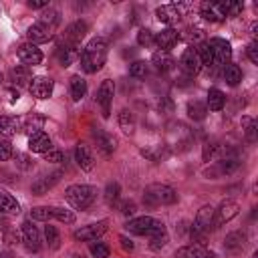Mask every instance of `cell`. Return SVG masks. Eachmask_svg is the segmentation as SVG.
Masks as SVG:
<instances>
[{
	"label": "cell",
	"mask_w": 258,
	"mask_h": 258,
	"mask_svg": "<svg viewBox=\"0 0 258 258\" xmlns=\"http://www.w3.org/2000/svg\"><path fill=\"white\" fill-rule=\"evenodd\" d=\"M0 81H2V75H0Z\"/></svg>",
	"instance_id": "obj_59"
},
{
	"label": "cell",
	"mask_w": 258,
	"mask_h": 258,
	"mask_svg": "<svg viewBox=\"0 0 258 258\" xmlns=\"http://www.w3.org/2000/svg\"><path fill=\"white\" fill-rule=\"evenodd\" d=\"M238 212H240L238 202H234V200H224V202L218 206V210H214V228H218V226L230 222L232 218L238 216Z\"/></svg>",
	"instance_id": "obj_8"
},
{
	"label": "cell",
	"mask_w": 258,
	"mask_h": 258,
	"mask_svg": "<svg viewBox=\"0 0 258 258\" xmlns=\"http://www.w3.org/2000/svg\"><path fill=\"white\" fill-rule=\"evenodd\" d=\"M169 242V236H167V232H159V234H155V236H149V248L151 250H161L165 244Z\"/></svg>",
	"instance_id": "obj_43"
},
{
	"label": "cell",
	"mask_w": 258,
	"mask_h": 258,
	"mask_svg": "<svg viewBox=\"0 0 258 258\" xmlns=\"http://www.w3.org/2000/svg\"><path fill=\"white\" fill-rule=\"evenodd\" d=\"M52 87H54V83H52L50 77H32V81L28 85V91L36 99H48L52 95Z\"/></svg>",
	"instance_id": "obj_10"
},
{
	"label": "cell",
	"mask_w": 258,
	"mask_h": 258,
	"mask_svg": "<svg viewBox=\"0 0 258 258\" xmlns=\"http://www.w3.org/2000/svg\"><path fill=\"white\" fill-rule=\"evenodd\" d=\"M4 240H6L8 244H14V242H18V234H16L14 230H6V234H4Z\"/></svg>",
	"instance_id": "obj_54"
},
{
	"label": "cell",
	"mask_w": 258,
	"mask_h": 258,
	"mask_svg": "<svg viewBox=\"0 0 258 258\" xmlns=\"http://www.w3.org/2000/svg\"><path fill=\"white\" fill-rule=\"evenodd\" d=\"M119 242H121V248H123V250H129V252L133 250V242H131L127 236H119Z\"/></svg>",
	"instance_id": "obj_55"
},
{
	"label": "cell",
	"mask_w": 258,
	"mask_h": 258,
	"mask_svg": "<svg viewBox=\"0 0 258 258\" xmlns=\"http://www.w3.org/2000/svg\"><path fill=\"white\" fill-rule=\"evenodd\" d=\"M22 240H24V244H26V248L30 252H38L40 246H42L40 244V232L30 222H24L22 224Z\"/></svg>",
	"instance_id": "obj_18"
},
{
	"label": "cell",
	"mask_w": 258,
	"mask_h": 258,
	"mask_svg": "<svg viewBox=\"0 0 258 258\" xmlns=\"http://www.w3.org/2000/svg\"><path fill=\"white\" fill-rule=\"evenodd\" d=\"M151 64H153L159 73H167V71L173 69L175 60H173V56H171L169 52H165V50H157V52H153V56H151Z\"/></svg>",
	"instance_id": "obj_25"
},
{
	"label": "cell",
	"mask_w": 258,
	"mask_h": 258,
	"mask_svg": "<svg viewBox=\"0 0 258 258\" xmlns=\"http://www.w3.org/2000/svg\"><path fill=\"white\" fill-rule=\"evenodd\" d=\"M0 212L2 214H18L20 212V204L8 191H0Z\"/></svg>",
	"instance_id": "obj_29"
},
{
	"label": "cell",
	"mask_w": 258,
	"mask_h": 258,
	"mask_svg": "<svg viewBox=\"0 0 258 258\" xmlns=\"http://www.w3.org/2000/svg\"><path fill=\"white\" fill-rule=\"evenodd\" d=\"M119 212H121L123 216H133V214L137 212V206H135V202L125 200V202H121V204H119Z\"/></svg>",
	"instance_id": "obj_47"
},
{
	"label": "cell",
	"mask_w": 258,
	"mask_h": 258,
	"mask_svg": "<svg viewBox=\"0 0 258 258\" xmlns=\"http://www.w3.org/2000/svg\"><path fill=\"white\" fill-rule=\"evenodd\" d=\"M28 6L34 8V10H40V8H46L48 2L46 0H28Z\"/></svg>",
	"instance_id": "obj_53"
},
{
	"label": "cell",
	"mask_w": 258,
	"mask_h": 258,
	"mask_svg": "<svg viewBox=\"0 0 258 258\" xmlns=\"http://www.w3.org/2000/svg\"><path fill=\"white\" fill-rule=\"evenodd\" d=\"M206 113H208V107L202 103V101H189L187 103V115H189V119H194V121H202L204 117H206Z\"/></svg>",
	"instance_id": "obj_35"
},
{
	"label": "cell",
	"mask_w": 258,
	"mask_h": 258,
	"mask_svg": "<svg viewBox=\"0 0 258 258\" xmlns=\"http://www.w3.org/2000/svg\"><path fill=\"white\" fill-rule=\"evenodd\" d=\"M93 139L97 143V149L103 153V155H111L115 145H117V139L113 135H109L107 131L103 129H93Z\"/></svg>",
	"instance_id": "obj_17"
},
{
	"label": "cell",
	"mask_w": 258,
	"mask_h": 258,
	"mask_svg": "<svg viewBox=\"0 0 258 258\" xmlns=\"http://www.w3.org/2000/svg\"><path fill=\"white\" fill-rule=\"evenodd\" d=\"M107 60V40L97 36L89 40V44L81 52V67L85 73H97L103 69Z\"/></svg>",
	"instance_id": "obj_1"
},
{
	"label": "cell",
	"mask_w": 258,
	"mask_h": 258,
	"mask_svg": "<svg viewBox=\"0 0 258 258\" xmlns=\"http://www.w3.org/2000/svg\"><path fill=\"white\" fill-rule=\"evenodd\" d=\"M52 212V218L62 222V224H73L75 222V214L71 210H64V208H50Z\"/></svg>",
	"instance_id": "obj_40"
},
{
	"label": "cell",
	"mask_w": 258,
	"mask_h": 258,
	"mask_svg": "<svg viewBox=\"0 0 258 258\" xmlns=\"http://www.w3.org/2000/svg\"><path fill=\"white\" fill-rule=\"evenodd\" d=\"M14 157L18 159V165H20L22 169H28V167H32V163H30V159H28V155H24V153H16Z\"/></svg>",
	"instance_id": "obj_52"
},
{
	"label": "cell",
	"mask_w": 258,
	"mask_h": 258,
	"mask_svg": "<svg viewBox=\"0 0 258 258\" xmlns=\"http://www.w3.org/2000/svg\"><path fill=\"white\" fill-rule=\"evenodd\" d=\"M143 202L151 208L155 206H169L177 202V191L167 183H151L143 191Z\"/></svg>",
	"instance_id": "obj_2"
},
{
	"label": "cell",
	"mask_w": 258,
	"mask_h": 258,
	"mask_svg": "<svg viewBox=\"0 0 258 258\" xmlns=\"http://www.w3.org/2000/svg\"><path fill=\"white\" fill-rule=\"evenodd\" d=\"M208 254L206 246L204 244H185L181 248L175 250V258H204Z\"/></svg>",
	"instance_id": "obj_26"
},
{
	"label": "cell",
	"mask_w": 258,
	"mask_h": 258,
	"mask_svg": "<svg viewBox=\"0 0 258 258\" xmlns=\"http://www.w3.org/2000/svg\"><path fill=\"white\" fill-rule=\"evenodd\" d=\"M179 64H181V71L187 77H196L202 71V67H204L202 60H200V56H198V52H196V48H185L183 54H181Z\"/></svg>",
	"instance_id": "obj_11"
},
{
	"label": "cell",
	"mask_w": 258,
	"mask_h": 258,
	"mask_svg": "<svg viewBox=\"0 0 258 258\" xmlns=\"http://www.w3.org/2000/svg\"><path fill=\"white\" fill-rule=\"evenodd\" d=\"M18 131H22L20 117H0V135L2 137H12Z\"/></svg>",
	"instance_id": "obj_24"
},
{
	"label": "cell",
	"mask_w": 258,
	"mask_h": 258,
	"mask_svg": "<svg viewBox=\"0 0 258 258\" xmlns=\"http://www.w3.org/2000/svg\"><path fill=\"white\" fill-rule=\"evenodd\" d=\"M242 12V2H228V16H238Z\"/></svg>",
	"instance_id": "obj_51"
},
{
	"label": "cell",
	"mask_w": 258,
	"mask_h": 258,
	"mask_svg": "<svg viewBox=\"0 0 258 258\" xmlns=\"http://www.w3.org/2000/svg\"><path fill=\"white\" fill-rule=\"evenodd\" d=\"M119 194H121V187H119L117 181L107 183V187H105V202H107L109 206L117 204V202H119Z\"/></svg>",
	"instance_id": "obj_38"
},
{
	"label": "cell",
	"mask_w": 258,
	"mask_h": 258,
	"mask_svg": "<svg viewBox=\"0 0 258 258\" xmlns=\"http://www.w3.org/2000/svg\"><path fill=\"white\" fill-rule=\"evenodd\" d=\"M246 54H248L250 62L258 64V44H256V42H250V44H248V48H246Z\"/></svg>",
	"instance_id": "obj_50"
},
{
	"label": "cell",
	"mask_w": 258,
	"mask_h": 258,
	"mask_svg": "<svg viewBox=\"0 0 258 258\" xmlns=\"http://www.w3.org/2000/svg\"><path fill=\"white\" fill-rule=\"evenodd\" d=\"M6 226H8V220H6V216L0 212V230H6Z\"/></svg>",
	"instance_id": "obj_56"
},
{
	"label": "cell",
	"mask_w": 258,
	"mask_h": 258,
	"mask_svg": "<svg viewBox=\"0 0 258 258\" xmlns=\"http://www.w3.org/2000/svg\"><path fill=\"white\" fill-rule=\"evenodd\" d=\"M64 198L67 202L75 208V210H87L95 198H97V189L93 185H85V183H75V185H69L67 191H64Z\"/></svg>",
	"instance_id": "obj_3"
},
{
	"label": "cell",
	"mask_w": 258,
	"mask_h": 258,
	"mask_svg": "<svg viewBox=\"0 0 258 258\" xmlns=\"http://www.w3.org/2000/svg\"><path fill=\"white\" fill-rule=\"evenodd\" d=\"M10 79H12V83H14V85H18V87H26V85H30L32 75H30L28 67H20V64H18V67H14V69H12Z\"/></svg>",
	"instance_id": "obj_30"
},
{
	"label": "cell",
	"mask_w": 258,
	"mask_h": 258,
	"mask_svg": "<svg viewBox=\"0 0 258 258\" xmlns=\"http://www.w3.org/2000/svg\"><path fill=\"white\" fill-rule=\"evenodd\" d=\"M242 125H244V133H246V139L250 143L256 141V123L250 119V117H242Z\"/></svg>",
	"instance_id": "obj_45"
},
{
	"label": "cell",
	"mask_w": 258,
	"mask_h": 258,
	"mask_svg": "<svg viewBox=\"0 0 258 258\" xmlns=\"http://www.w3.org/2000/svg\"><path fill=\"white\" fill-rule=\"evenodd\" d=\"M177 40H179L177 30H175V28H169V26L155 34V44H157L161 50H165V52H169V48H171Z\"/></svg>",
	"instance_id": "obj_22"
},
{
	"label": "cell",
	"mask_w": 258,
	"mask_h": 258,
	"mask_svg": "<svg viewBox=\"0 0 258 258\" xmlns=\"http://www.w3.org/2000/svg\"><path fill=\"white\" fill-rule=\"evenodd\" d=\"M44 161H50V163H60L62 161V151H56V149H50L44 153Z\"/></svg>",
	"instance_id": "obj_49"
},
{
	"label": "cell",
	"mask_w": 258,
	"mask_h": 258,
	"mask_svg": "<svg viewBox=\"0 0 258 258\" xmlns=\"http://www.w3.org/2000/svg\"><path fill=\"white\" fill-rule=\"evenodd\" d=\"M224 103H226V97H224V93L220 89L214 87V89L208 91V103H206V107L210 111H220L224 107Z\"/></svg>",
	"instance_id": "obj_31"
},
{
	"label": "cell",
	"mask_w": 258,
	"mask_h": 258,
	"mask_svg": "<svg viewBox=\"0 0 258 258\" xmlns=\"http://www.w3.org/2000/svg\"><path fill=\"white\" fill-rule=\"evenodd\" d=\"M218 151H220V145H218L216 141H208V143L204 145V149H202V157H204V161L214 159Z\"/></svg>",
	"instance_id": "obj_46"
},
{
	"label": "cell",
	"mask_w": 258,
	"mask_h": 258,
	"mask_svg": "<svg viewBox=\"0 0 258 258\" xmlns=\"http://www.w3.org/2000/svg\"><path fill=\"white\" fill-rule=\"evenodd\" d=\"M119 127H121V131H123L125 135H133V133H135L137 121H135L133 111H129V109H121V113H119Z\"/></svg>",
	"instance_id": "obj_28"
},
{
	"label": "cell",
	"mask_w": 258,
	"mask_h": 258,
	"mask_svg": "<svg viewBox=\"0 0 258 258\" xmlns=\"http://www.w3.org/2000/svg\"><path fill=\"white\" fill-rule=\"evenodd\" d=\"M137 44H141V46H153L155 44V34L149 28H141L137 32Z\"/></svg>",
	"instance_id": "obj_44"
},
{
	"label": "cell",
	"mask_w": 258,
	"mask_h": 258,
	"mask_svg": "<svg viewBox=\"0 0 258 258\" xmlns=\"http://www.w3.org/2000/svg\"><path fill=\"white\" fill-rule=\"evenodd\" d=\"M196 52H198V56H200V60H202V64H214V54H212V46L208 44V42H200V44H196Z\"/></svg>",
	"instance_id": "obj_36"
},
{
	"label": "cell",
	"mask_w": 258,
	"mask_h": 258,
	"mask_svg": "<svg viewBox=\"0 0 258 258\" xmlns=\"http://www.w3.org/2000/svg\"><path fill=\"white\" fill-rule=\"evenodd\" d=\"M44 236H46V242H48V248L50 250H58L60 248V234L54 226H44Z\"/></svg>",
	"instance_id": "obj_37"
},
{
	"label": "cell",
	"mask_w": 258,
	"mask_h": 258,
	"mask_svg": "<svg viewBox=\"0 0 258 258\" xmlns=\"http://www.w3.org/2000/svg\"><path fill=\"white\" fill-rule=\"evenodd\" d=\"M155 14H157V20L163 22V24H169V28H171V24H175V22L179 20V16H181L177 4H163V6H159V8L155 10Z\"/></svg>",
	"instance_id": "obj_21"
},
{
	"label": "cell",
	"mask_w": 258,
	"mask_h": 258,
	"mask_svg": "<svg viewBox=\"0 0 258 258\" xmlns=\"http://www.w3.org/2000/svg\"><path fill=\"white\" fill-rule=\"evenodd\" d=\"M75 159H77V165L83 169V171H91L95 167V157L91 153V149L85 145V143H79L75 147Z\"/></svg>",
	"instance_id": "obj_20"
},
{
	"label": "cell",
	"mask_w": 258,
	"mask_h": 258,
	"mask_svg": "<svg viewBox=\"0 0 258 258\" xmlns=\"http://www.w3.org/2000/svg\"><path fill=\"white\" fill-rule=\"evenodd\" d=\"M107 224H109L107 220H101V222H95V224H87V226L79 228L73 234V238L79 240V242H93V240H97L99 236H103L107 232Z\"/></svg>",
	"instance_id": "obj_7"
},
{
	"label": "cell",
	"mask_w": 258,
	"mask_h": 258,
	"mask_svg": "<svg viewBox=\"0 0 258 258\" xmlns=\"http://www.w3.org/2000/svg\"><path fill=\"white\" fill-rule=\"evenodd\" d=\"M28 147L32 153H46L52 149V141L44 131H34L28 135Z\"/></svg>",
	"instance_id": "obj_16"
},
{
	"label": "cell",
	"mask_w": 258,
	"mask_h": 258,
	"mask_svg": "<svg viewBox=\"0 0 258 258\" xmlns=\"http://www.w3.org/2000/svg\"><path fill=\"white\" fill-rule=\"evenodd\" d=\"M129 75H131L133 79H145V75H147V62H145V60H135V62H131V64H129Z\"/></svg>",
	"instance_id": "obj_41"
},
{
	"label": "cell",
	"mask_w": 258,
	"mask_h": 258,
	"mask_svg": "<svg viewBox=\"0 0 258 258\" xmlns=\"http://www.w3.org/2000/svg\"><path fill=\"white\" fill-rule=\"evenodd\" d=\"M26 36H28L30 44H42V42H46V40L52 38V30H48L46 26H42V24L36 22V24H32L26 30Z\"/></svg>",
	"instance_id": "obj_23"
},
{
	"label": "cell",
	"mask_w": 258,
	"mask_h": 258,
	"mask_svg": "<svg viewBox=\"0 0 258 258\" xmlns=\"http://www.w3.org/2000/svg\"><path fill=\"white\" fill-rule=\"evenodd\" d=\"M56 58L62 67H71L77 58H81V50H79V44H71L67 40H62L58 46H56Z\"/></svg>",
	"instance_id": "obj_12"
},
{
	"label": "cell",
	"mask_w": 258,
	"mask_h": 258,
	"mask_svg": "<svg viewBox=\"0 0 258 258\" xmlns=\"http://www.w3.org/2000/svg\"><path fill=\"white\" fill-rule=\"evenodd\" d=\"M113 95H115V83L111 79H105L99 89H97V103L101 105L103 117L107 119L111 115V103H113Z\"/></svg>",
	"instance_id": "obj_5"
},
{
	"label": "cell",
	"mask_w": 258,
	"mask_h": 258,
	"mask_svg": "<svg viewBox=\"0 0 258 258\" xmlns=\"http://www.w3.org/2000/svg\"><path fill=\"white\" fill-rule=\"evenodd\" d=\"M200 12L210 22H222L228 18V2H202Z\"/></svg>",
	"instance_id": "obj_6"
},
{
	"label": "cell",
	"mask_w": 258,
	"mask_h": 258,
	"mask_svg": "<svg viewBox=\"0 0 258 258\" xmlns=\"http://www.w3.org/2000/svg\"><path fill=\"white\" fill-rule=\"evenodd\" d=\"M204 258H218V256H216V254H214V252H208V254H206V256H204Z\"/></svg>",
	"instance_id": "obj_57"
},
{
	"label": "cell",
	"mask_w": 258,
	"mask_h": 258,
	"mask_svg": "<svg viewBox=\"0 0 258 258\" xmlns=\"http://www.w3.org/2000/svg\"><path fill=\"white\" fill-rule=\"evenodd\" d=\"M16 54H18V58H20L24 64H40V62H42V52H40V48H38L36 44H30V42L20 44L18 50H16Z\"/></svg>",
	"instance_id": "obj_14"
},
{
	"label": "cell",
	"mask_w": 258,
	"mask_h": 258,
	"mask_svg": "<svg viewBox=\"0 0 258 258\" xmlns=\"http://www.w3.org/2000/svg\"><path fill=\"white\" fill-rule=\"evenodd\" d=\"M252 258H258V252H254V254H252Z\"/></svg>",
	"instance_id": "obj_58"
},
{
	"label": "cell",
	"mask_w": 258,
	"mask_h": 258,
	"mask_svg": "<svg viewBox=\"0 0 258 258\" xmlns=\"http://www.w3.org/2000/svg\"><path fill=\"white\" fill-rule=\"evenodd\" d=\"M246 242H248V236L246 232L242 230H236V232H230L224 240V248L228 254H240L244 248H246Z\"/></svg>",
	"instance_id": "obj_15"
},
{
	"label": "cell",
	"mask_w": 258,
	"mask_h": 258,
	"mask_svg": "<svg viewBox=\"0 0 258 258\" xmlns=\"http://www.w3.org/2000/svg\"><path fill=\"white\" fill-rule=\"evenodd\" d=\"M89 250H91V254L95 256V258H107L109 256V246L105 244V242H89Z\"/></svg>",
	"instance_id": "obj_42"
},
{
	"label": "cell",
	"mask_w": 258,
	"mask_h": 258,
	"mask_svg": "<svg viewBox=\"0 0 258 258\" xmlns=\"http://www.w3.org/2000/svg\"><path fill=\"white\" fill-rule=\"evenodd\" d=\"M125 228L131 232V234H137V236H155L159 232H165V224L161 220H155L151 216H139V218H133L125 224Z\"/></svg>",
	"instance_id": "obj_4"
},
{
	"label": "cell",
	"mask_w": 258,
	"mask_h": 258,
	"mask_svg": "<svg viewBox=\"0 0 258 258\" xmlns=\"http://www.w3.org/2000/svg\"><path fill=\"white\" fill-rule=\"evenodd\" d=\"M69 87H71V97H73V101H81V99L87 95V81H85L81 75H73L71 81H69Z\"/></svg>",
	"instance_id": "obj_27"
},
{
	"label": "cell",
	"mask_w": 258,
	"mask_h": 258,
	"mask_svg": "<svg viewBox=\"0 0 258 258\" xmlns=\"http://www.w3.org/2000/svg\"><path fill=\"white\" fill-rule=\"evenodd\" d=\"M14 155V151H12V145L8 143V141H0V161H6V159H10Z\"/></svg>",
	"instance_id": "obj_48"
},
{
	"label": "cell",
	"mask_w": 258,
	"mask_h": 258,
	"mask_svg": "<svg viewBox=\"0 0 258 258\" xmlns=\"http://www.w3.org/2000/svg\"><path fill=\"white\" fill-rule=\"evenodd\" d=\"M224 81H226L230 87H236V85L242 81V69H240L238 64L228 62V64L224 67Z\"/></svg>",
	"instance_id": "obj_32"
},
{
	"label": "cell",
	"mask_w": 258,
	"mask_h": 258,
	"mask_svg": "<svg viewBox=\"0 0 258 258\" xmlns=\"http://www.w3.org/2000/svg\"><path fill=\"white\" fill-rule=\"evenodd\" d=\"M20 119H22V129L28 131V135L34 133V131H40V127H42V123H44V117H40V115H36V113H30V115L20 117Z\"/></svg>",
	"instance_id": "obj_33"
},
{
	"label": "cell",
	"mask_w": 258,
	"mask_h": 258,
	"mask_svg": "<svg viewBox=\"0 0 258 258\" xmlns=\"http://www.w3.org/2000/svg\"><path fill=\"white\" fill-rule=\"evenodd\" d=\"M58 22H60V14H58L56 10H52V8L44 10V12L40 14V18H38V24L46 26L48 30H54V28L58 26Z\"/></svg>",
	"instance_id": "obj_34"
},
{
	"label": "cell",
	"mask_w": 258,
	"mask_h": 258,
	"mask_svg": "<svg viewBox=\"0 0 258 258\" xmlns=\"http://www.w3.org/2000/svg\"><path fill=\"white\" fill-rule=\"evenodd\" d=\"M60 175H62V171L58 169V171H52V173H48V175H42V177H38L34 183H32V194L34 196H44V194H48V189H52L58 181H60Z\"/></svg>",
	"instance_id": "obj_13"
},
{
	"label": "cell",
	"mask_w": 258,
	"mask_h": 258,
	"mask_svg": "<svg viewBox=\"0 0 258 258\" xmlns=\"http://www.w3.org/2000/svg\"><path fill=\"white\" fill-rule=\"evenodd\" d=\"M212 46V54H214V64H220V67H226L232 58V46L228 40L224 38H212L208 42Z\"/></svg>",
	"instance_id": "obj_9"
},
{
	"label": "cell",
	"mask_w": 258,
	"mask_h": 258,
	"mask_svg": "<svg viewBox=\"0 0 258 258\" xmlns=\"http://www.w3.org/2000/svg\"><path fill=\"white\" fill-rule=\"evenodd\" d=\"M89 32V26L85 20H75L73 24L67 26V32H64V40L71 42V44H79Z\"/></svg>",
	"instance_id": "obj_19"
},
{
	"label": "cell",
	"mask_w": 258,
	"mask_h": 258,
	"mask_svg": "<svg viewBox=\"0 0 258 258\" xmlns=\"http://www.w3.org/2000/svg\"><path fill=\"white\" fill-rule=\"evenodd\" d=\"M30 218L36 220V222H48L52 218V212L48 206H36L30 210Z\"/></svg>",
	"instance_id": "obj_39"
}]
</instances>
